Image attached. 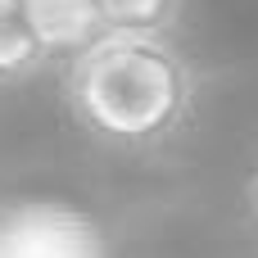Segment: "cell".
Segmentation results:
<instances>
[{"instance_id": "obj_1", "label": "cell", "mask_w": 258, "mask_h": 258, "mask_svg": "<svg viewBox=\"0 0 258 258\" xmlns=\"http://www.w3.org/2000/svg\"><path fill=\"white\" fill-rule=\"evenodd\" d=\"M195 68L168 36L104 32L68 59L63 104L73 122L109 150H159L195 118Z\"/></svg>"}, {"instance_id": "obj_2", "label": "cell", "mask_w": 258, "mask_h": 258, "mask_svg": "<svg viewBox=\"0 0 258 258\" xmlns=\"http://www.w3.org/2000/svg\"><path fill=\"white\" fill-rule=\"evenodd\" d=\"M0 258H109V236L77 204L18 200L0 209Z\"/></svg>"}, {"instance_id": "obj_3", "label": "cell", "mask_w": 258, "mask_h": 258, "mask_svg": "<svg viewBox=\"0 0 258 258\" xmlns=\"http://www.w3.org/2000/svg\"><path fill=\"white\" fill-rule=\"evenodd\" d=\"M23 5H27V18H32V32H36L45 59L68 63L73 54H82L86 45H95L104 36L95 0H23Z\"/></svg>"}, {"instance_id": "obj_4", "label": "cell", "mask_w": 258, "mask_h": 258, "mask_svg": "<svg viewBox=\"0 0 258 258\" xmlns=\"http://www.w3.org/2000/svg\"><path fill=\"white\" fill-rule=\"evenodd\" d=\"M50 59L32 32L27 5L23 0H0V86L27 82L32 73H41Z\"/></svg>"}, {"instance_id": "obj_5", "label": "cell", "mask_w": 258, "mask_h": 258, "mask_svg": "<svg viewBox=\"0 0 258 258\" xmlns=\"http://www.w3.org/2000/svg\"><path fill=\"white\" fill-rule=\"evenodd\" d=\"M104 32L118 36H168L181 23L186 0H95Z\"/></svg>"}, {"instance_id": "obj_6", "label": "cell", "mask_w": 258, "mask_h": 258, "mask_svg": "<svg viewBox=\"0 0 258 258\" xmlns=\"http://www.w3.org/2000/svg\"><path fill=\"white\" fill-rule=\"evenodd\" d=\"M249 209H254V218H258V168H254V181H249Z\"/></svg>"}]
</instances>
